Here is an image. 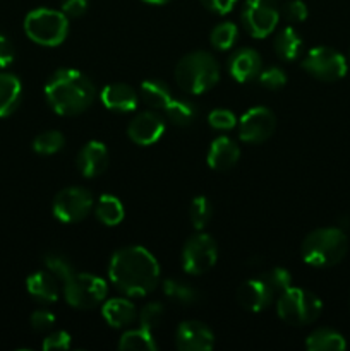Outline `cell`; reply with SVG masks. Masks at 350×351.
<instances>
[{
    "label": "cell",
    "mask_w": 350,
    "mask_h": 351,
    "mask_svg": "<svg viewBox=\"0 0 350 351\" xmlns=\"http://www.w3.org/2000/svg\"><path fill=\"white\" fill-rule=\"evenodd\" d=\"M208 123L211 129L215 130H230L233 127H237L239 120H237L235 113L230 112L225 108H216L211 110L208 115Z\"/></svg>",
    "instance_id": "37"
},
{
    "label": "cell",
    "mask_w": 350,
    "mask_h": 351,
    "mask_svg": "<svg viewBox=\"0 0 350 351\" xmlns=\"http://www.w3.org/2000/svg\"><path fill=\"white\" fill-rule=\"evenodd\" d=\"M283 14L288 23H304L307 19V5L302 0H290V2L285 3Z\"/></svg>",
    "instance_id": "38"
},
{
    "label": "cell",
    "mask_w": 350,
    "mask_h": 351,
    "mask_svg": "<svg viewBox=\"0 0 350 351\" xmlns=\"http://www.w3.org/2000/svg\"><path fill=\"white\" fill-rule=\"evenodd\" d=\"M71 348V335L65 331H54L43 341L45 351H60Z\"/></svg>",
    "instance_id": "39"
},
{
    "label": "cell",
    "mask_w": 350,
    "mask_h": 351,
    "mask_svg": "<svg viewBox=\"0 0 350 351\" xmlns=\"http://www.w3.org/2000/svg\"><path fill=\"white\" fill-rule=\"evenodd\" d=\"M144 2L154 3V5H161V3H167V2H170V0H144Z\"/></svg>",
    "instance_id": "44"
},
{
    "label": "cell",
    "mask_w": 350,
    "mask_h": 351,
    "mask_svg": "<svg viewBox=\"0 0 350 351\" xmlns=\"http://www.w3.org/2000/svg\"><path fill=\"white\" fill-rule=\"evenodd\" d=\"M273 48L280 60L294 62L302 53V40L294 27L287 26L278 31L273 40Z\"/></svg>",
    "instance_id": "23"
},
{
    "label": "cell",
    "mask_w": 350,
    "mask_h": 351,
    "mask_svg": "<svg viewBox=\"0 0 350 351\" xmlns=\"http://www.w3.org/2000/svg\"><path fill=\"white\" fill-rule=\"evenodd\" d=\"M24 31L31 41L41 47H58L69 34V17L62 10L34 9L24 19Z\"/></svg>",
    "instance_id": "5"
},
{
    "label": "cell",
    "mask_w": 350,
    "mask_h": 351,
    "mask_svg": "<svg viewBox=\"0 0 350 351\" xmlns=\"http://www.w3.org/2000/svg\"><path fill=\"white\" fill-rule=\"evenodd\" d=\"M199 2H201L209 12L225 16V14H229L230 10L235 7V3L239 2V0H199Z\"/></svg>",
    "instance_id": "42"
},
{
    "label": "cell",
    "mask_w": 350,
    "mask_h": 351,
    "mask_svg": "<svg viewBox=\"0 0 350 351\" xmlns=\"http://www.w3.org/2000/svg\"><path fill=\"white\" fill-rule=\"evenodd\" d=\"M349 250V239L342 228L328 226L309 233L301 245L304 263L314 267H329L338 264Z\"/></svg>",
    "instance_id": "4"
},
{
    "label": "cell",
    "mask_w": 350,
    "mask_h": 351,
    "mask_svg": "<svg viewBox=\"0 0 350 351\" xmlns=\"http://www.w3.org/2000/svg\"><path fill=\"white\" fill-rule=\"evenodd\" d=\"M239 137L244 143L261 144L273 136L277 129V117L266 106L249 108L239 119Z\"/></svg>",
    "instance_id": "12"
},
{
    "label": "cell",
    "mask_w": 350,
    "mask_h": 351,
    "mask_svg": "<svg viewBox=\"0 0 350 351\" xmlns=\"http://www.w3.org/2000/svg\"><path fill=\"white\" fill-rule=\"evenodd\" d=\"M62 291L71 307L89 311L105 302L108 287L105 280L96 274L74 273L62 283Z\"/></svg>",
    "instance_id": "7"
},
{
    "label": "cell",
    "mask_w": 350,
    "mask_h": 351,
    "mask_svg": "<svg viewBox=\"0 0 350 351\" xmlns=\"http://www.w3.org/2000/svg\"><path fill=\"white\" fill-rule=\"evenodd\" d=\"M23 98V84L14 74H0V119L12 115Z\"/></svg>",
    "instance_id": "22"
},
{
    "label": "cell",
    "mask_w": 350,
    "mask_h": 351,
    "mask_svg": "<svg viewBox=\"0 0 350 351\" xmlns=\"http://www.w3.org/2000/svg\"><path fill=\"white\" fill-rule=\"evenodd\" d=\"M119 348L129 351H154L156 350V341L153 338V331H150V329H129L120 336Z\"/></svg>",
    "instance_id": "29"
},
{
    "label": "cell",
    "mask_w": 350,
    "mask_h": 351,
    "mask_svg": "<svg viewBox=\"0 0 350 351\" xmlns=\"http://www.w3.org/2000/svg\"><path fill=\"white\" fill-rule=\"evenodd\" d=\"M126 209L119 197L112 194H103L95 204V216L105 226H115L124 219Z\"/></svg>",
    "instance_id": "25"
},
{
    "label": "cell",
    "mask_w": 350,
    "mask_h": 351,
    "mask_svg": "<svg viewBox=\"0 0 350 351\" xmlns=\"http://www.w3.org/2000/svg\"><path fill=\"white\" fill-rule=\"evenodd\" d=\"M323 302L318 295L304 288L290 287L278 295V317L290 326L312 324L321 315Z\"/></svg>",
    "instance_id": "6"
},
{
    "label": "cell",
    "mask_w": 350,
    "mask_h": 351,
    "mask_svg": "<svg viewBox=\"0 0 350 351\" xmlns=\"http://www.w3.org/2000/svg\"><path fill=\"white\" fill-rule=\"evenodd\" d=\"M218 81L220 65L208 51H191L175 65V82L187 95H202L215 88Z\"/></svg>",
    "instance_id": "3"
},
{
    "label": "cell",
    "mask_w": 350,
    "mask_h": 351,
    "mask_svg": "<svg viewBox=\"0 0 350 351\" xmlns=\"http://www.w3.org/2000/svg\"><path fill=\"white\" fill-rule=\"evenodd\" d=\"M91 79L75 69H58L45 84V98L58 115L72 117L86 112L95 101Z\"/></svg>",
    "instance_id": "2"
},
{
    "label": "cell",
    "mask_w": 350,
    "mask_h": 351,
    "mask_svg": "<svg viewBox=\"0 0 350 351\" xmlns=\"http://www.w3.org/2000/svg\"><path fill=\"white\" fill-rule=\"evenodd\" d=\"M275 293L261 278L244 281L237 290V300L249 312H263L273 302Z\"/></svg>",
    "instance_id": "15"
},
{
    "label": "cell",
    "mask_w": 350,
    "mask_h": 351,
    "mask_svg": "<svg viewBox=\"0 0 350 351\" xmlns=\"http://www.w3.org/2000/svg\"><path fill=\"white\" fill-rule=\"evenodd\" d=\"M65 137L58 130H47L34 137L33 149L38 154H55L64 147Z\"/></svg>",
    "instance_id": "33"
},
{
    "label": "cell",
    "mask_w": 350,
    "mask_h": 351,
    "mask_svg": "<svg viewBox=\"0 0 350 351\" xmlns=\"http://www.w3.org/2000/svg\"><path fill=\"white\" fill-rule=\"evenodd\" d=\"M165 132V120L154 112L139 113L130 120L127 127V136L132 143L139 146H151L156 143Z\"/></svg>",
    "instance_id": "14"
},
{
    "label": "cell",
    "mask_w": 350,
    "mask_h": 351,
    "mask_svg": "<svg viewBox=\"0 0 350 351\" xmlns=\"http://www.w3.org/2000/svg\"><path fill=\"white\" fill-rule=\"evenodd\" d=\"M218 261V245L208 233H196L182 249V267L191 276L208 273Z\"/></svg>",
    "instance_id": "9"
},
{
    "label": "cell",
    "mask_w": 350,
    "mask_h": 351,
    "mask_svg": "<svg viewBox=\"0 0 350 351\" xmlns=\"http://www.w3.org/2000/svg\"><path fill=\"white\" fill-rule=\"evenodd\" d=\"M100 98H102L105 108L117 113L134 112L137 108V101H139L134 88H130L129 84H124V82H113V84L105 86L102 89Z\"/></svg>",
    "instance_id": "19"
},
{
    "label": "cell",
    "mask_w": 350,
    "mask_h": 351,
    "mask_svg": "<svg viewBox=\"0 0 350 351\" xmlns=\"http://www.w3.org/2000/svg\"><path fill=\"white\" fill-rule=\"evenodd\" d=\"M302 69L323 82H335L345 77L347 60L340 51L329 47H316L302 58Z\"/></svg>",
    "instance_id": "8"
},
{
    "label": "cell",
    "mask_w": 350,
    "mask_h": 351,
    "mask_svg": "<svg viewBox=\"0 0 350 351\" xmlns=\"http://www.w3.org/2000/svg\"><path fill=\"white\" fill-rule=\"evenodd\" d=\"M280 21V10L273 0H246L242 23L247 34L257 40L270 36Z\"/></svg>",
    "instance_id": "10"
},
{
    "label": "cell",
    "mask_w": 350,
    "mask_h": 351,
    "mask_svg": "<svg viewBox=\"0 0 350 351\" xmlns=\"http://www.w3.org/2000/svg\"><path fill=\"white\" fill-rule=\"evenodd\" d=\"M91 192L82 187L62 189L54 199V216L62 223L82 221L93 209Z\"/></svg>",
    "instance_id": "11"
},
{
    "label": "cell",
    "mask_w": 350,
    "mask_h": 351,
    "mask_svg": "<svg viewBox=\"0 0 350 351\" xmlns=\"http://www.w3.org/2000/svg\"><path fill=\"white\" fill-rule=\"evenodd\" d=\"M259 278L271 288L275 297H278V295L283 293L285 290H288V288L292 287V274L290 271L285 269V267H273V269L261 274Z\"/></svg>",
    "instance_id": "34"
},
{
    "label": "cell",
    "mask_w": 350,
    "mask_h": 351,
    "mask_svg": "<svg viewBox=\"0 0 350 351\" xmlns=\"http://www.w3.org/2000/svg\"><path fill=\"white\" fill-rule=\"evenodd\" d=\"M139 95L141 99L154 110H163L172 99L170 88L158 79H148V81L141 82Z\"/></svg>",
    "instance_id": "26"
},
{
    "label": "cell",
    "mask_w": 350,
    "mask_h": 351,
    "mask_svg": "<svg viewBox=\"0 0 350 351\" xmlns=\"http://www.w3.org/2000/svg\"><path fill=\"white\" fill-rule=\"evenodd\" d=\"M237 36H239V29H237L235 24L230 23V21H223L218 26L213 27L211 34H209V43L216 50L225 51L235 45Z\"/></svg>",
    "instance_id": "30"
},
{
    "label": "cell",
    "mask_w": 350,
    "mask_h": 351,
    "mask_svg": "<svg viewBox=\"0 0 350 351\" xmlns=\"http://www.w3.org/2000/svg\"><path fill=\"white\" fill-rule=\"evenodd\" d=\"M213 215L211 202L208 201V197L205 195H198L194 197V201L191 202V208H189V218H191L192 226L198 232H202L206 228V225L209 223Z\"/></svg>",
    "instance_id": "32"
},
{
    "label": "cell",
    "mask_w": 350,
    "mask_h": 351,
    "mask_svg": "<svg viewBox=\"0 0 350 351\" xmlns=\"http://www.w3.org/2000/svg\"><path fill=\"white\" fill-rule=\"evenodd\" d=\"M257 81L263 88L270 89V91H277V89H281L287 84V74L280 67H268L259 72Z\"/></svg>",
    "instance_id": "36"
},
{
    "label": "cell",
    "mask_w": 350,
    "mask_h": 351,
    "mask_svg": "<svg viewBox=\"0 0 350 351\" xmlns=\"http://www.w3.org/2000/svg\"><path fill=\"white\" fill-rule=\"evenodd\" d=\"M55 326V315L48 311H36L31 315V328L34 331H50Z\"/></svg>",
    "instance_id": "40"
},
{
    "label": "cell",
    "mask_w": 350,
    "mask_h": 351,
    "mask_svg": "<svg viewBox=\"0 0 350 351\" xmlns=\"http://www.w3.org/2000/svg\"><path fill=\"white\" fill-rule=\"evenodd\" d=\"M14 58H16L14 45L3 34H0V69H5L7 65L12 64Z\"/></svg>",
    "instance_id": "43"
},
{
    "label": "cell",
    "mask_w": 350,
    "mask_h": 351,
    "mask_svg": "<svg viewBox=\"0 0 350 351\" xmlns=\"http://www.w3.org/2000/svg\"><path fill=\"white\" fill-rule=\"evenodd\" d=\"M263 71V58L254 48H240L229 60V72L237 82H250Z\"/></svg>",
    "instance_id": "16"
},
{
    "label": "cell",
    "mask_w": 350,
    "mask_h": 351,
    "mask_svg": "<svg viewBox=\"0 0 350 351\" xmlns=\"http://www.w3.org/2000/svg\"><path fill=\"white\" fill-rule=\"evenodd\" d=\"M240 158V147L237 143L230 137L222 136L216 137L211 143L208 149V156H206V163L211 170L215 171H225L230 170L237 165Z\"/></svg>",
    "instance_id": "18"
},
{
    "label": "cell",
    "mask_w": 350,
    "mask_h": 351,
    "mask_svg": "<svg viewBox=\"0 0 350 351\" xmlns=\"http://www.w3.org/2000/svg\"><path fill=\"white\" fill-rule=\"evenodd\" d=\"M108 167V149L100 141H89L78 154V168L84 178L100 177Z\"/></svg>",
    "instance_id": "17"
},
{
    "label": "cell",
    "mask_w": 350,
    "mask_h": 351,
    "mask_svg": "<svg viewBox=\"0 0 350 351\" xmlns=\"http://www.w3.org/2000/svg\"><path fill=\"white\" fill-rule=\"evenodd\" d=\"M43 263H45V267H47V269L50 271V273L54 274L60 283H64L65 280H69V278L75 273L74 264H72L71 261H69V257L64 256V254H58V252L47 254Z\"/></svg>",
    "instance_id": "31"
},
{
    "label": "cell",
    "mask_w": 350,
    "mask_h": 351,
    "mask_svg": "<svg viewBox=\"0 0 350 351\" xmlns=\"http://www.w3.org/2000/svg\"><path fill=\"white\" fill-rule=\"evenodd\" d=\"M163 314H165V307L160 304V302H150V304H146L143 308H141L137 319H139L141 328L154 331V329L161 324Z\"/></svg>",
    "instance_id": "35"
},
{
    "label": "cell",
    "mask_w": 350,
    "mask_h": 351,
    "mask_svg": "<svg viewBox=\"0 0 350 351\" xmlns=\"http://www.w3.org/2000/svg\"><path fill=\"white\" fill-rule=\"evenodd\" d=\"M163 293L168 300L175 302L178 305H194L201 300L199 291L194 287H191V285L180 280H165Z\"/></svg>",
    "instance_id": "28"
},
{
    "label": "cell",
    "mask_w": 350,
    "mask_h": 351,
    "mask_svg": "<svg viewBox=\"0 0 350 351\" xmlns=\"http://www.w3.org/2000/svg\"><path fill=\"white\" fill-rule=\"evenodd\" d=\"M175 345L180 351H209L215 346V335L199 321H185L175 331Z\"/></svg>",
    "instance_id": "13"
},
{
    "label": "cell",
    "mask_w": 350,
    "mask_h": 351,
    "mask_svg": "<svg viewBox=\"0 0 350 351\" xmlns=\"http://www.w3.org/2000/svg\"><path fill=\"white\" fill-rule=\"evenodd\" d=\"M62 12L67 17H81L88 10V0H62Z\"/></svg>",
    "instance_id": "41"
},
{
    "label": "cell",
    "mask_w": 350,
    "mask_h": 351,
    "mask_svg": "<svg viewBox=\"0 0 350 351\" xmlns=\"http://www.w3.org/2000/svg\"><path fill=\"white\" fill-rule=\"evenodd\" d=\"M165 115L174 125L189 127L198 119V108L192 101L184 98H172L170 103L163 108Z\"/></svg>",
    "instance_id": "27"
},
{
    "label": "cell",
    "mask_w": 350,
    "mask_h": 351,
    "mask_svg": "<svg viewBox=\"0 0 350 351\" xmlns=\"http://www.w3.org/2000/svg\"><path fill=\"white\" fill-rule=\"evenodd\" d=\"M102 315L110 328L122 329L136 321L137 312L132 302L127 298H110L103 302Z\"/></svg>",
    "instance_id": "21"
},
{
    "label": "cell",
    "mask_w": 350,
    "mask_h": 351,
    "mask_svg": "<svg viewBox=\"0 0 350 351\" xmlns=\"http://www.w3.org/2000/svg\"><path fill=\"white\" fill-rule=\"evenodd\" d=\"M110 281L127 297H144L156 290L160 266L153 254L139 245L119 249L108 264Z\"/></svg>",
    "instance_id": "1"
},
{
    "label": "cell",
    "mask_w": 350,
    "mask_h": 351,
    "mask_svg": "<svg viewBox=\"0 0 350 351\" xmlns=\"http://www.w3.org/2000/svg\"><path fill=\"white\" fill-rule=\"evenodd\" d=\"M27 293L41 304H54L60 295V281L50 271H36L26 280Z\"/></svg>",
    "instance_id": "20"
},
{
    "label": "cell",
    "mask_w": 350,
    "mask_h": 351,
    "mask_svg": "<svg viewBox=\"0 0 350 351\" xmlns=\"http://www.w3.org/2000/svg\"><path fill=\"white\" fill-rule=\"evenodd\" d=\"M305 348L309 351H343L347 348V341L335 329L319 328L307 336Z\"/></svg>",
    "instance_id": "24"
}]
</instances>
